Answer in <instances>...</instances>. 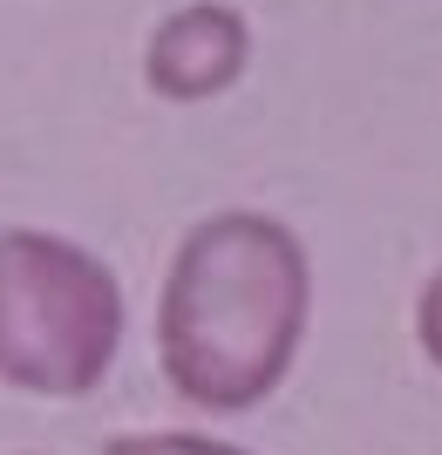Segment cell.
Returning a JSON list of instances; mask_svg holds the SVG:
<instances>
[{"label": "cell", "instance_id": "obj_5", "mask_svg": "<svg viewBox=\"0 0 442 455\" xmlns=\"http://www.w3.org/2000/svg\"><path fill=\"white\" fill-rule=\"evenodd\" d=\"M415 347L429 354V367H442V272H429L422 299H415Z\"/></svg>", "mask_w": 442, "mask_h": 455}, {"label": "cell", "instance_id": "obj_4", "mask_svg": "<svg viewBox=\"0 0 442 455\" xmlns=\"http://www.w3.org/2000/svg\"><path fill=\"white\" fill-rule=\"evenodd\" d=\"M102 455H252V449L197 435V428H136V435H109Z\"/></svg>", "mask_w": 442, "mask_h": 455}, {"label": "cell", "instance_id": "obj_2", "mask_svg": "<svg viewBox=\"0 0 442 455\" xmlns=\"http://www.w3.org/2000/svg\"><path fill=\"white\" fill-rule=\"evenodd\" d=\"M123 285L89 245L55 231H0V387L82 401L123 354Z\"/></svg>", "mask_w": 442, "mask_h": 455}, {"label": "cell", "instance_id": "obj_3", "mask_svg": "<svg viewBox=\"0 0 442 455\" xmlns=\"http://www.w3.org/2000/svg\"><path fill=\"white\" fill-rule=\"evenodd\" d=\"M252 68V20L231 0H184L143 41V82L164 102H212Z\"/></svg>", "mask_w": 442, "mask_h": 455}, {"label": "cell", "instance_id": "obj_1", "mask_svg": "<svg viewBox=\"0 0 442 455\" xmlns=\"http://www.w3.org/2000/svg\"><path fill=\"white\" fill-rule=\"evenodd\" d=\"M313 326V259L266 211H212L177 238L157 292V367L205 415H252L279 395Z\"/></svg>", "mask_w": 442, "mask_h": 455}]
</instances>
